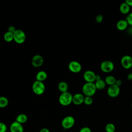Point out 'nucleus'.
Segmentation results:
<instances>
[{
	"instance_id": "obj_1",
	"label": "nucleus",
	"mask_w": 132,
	"mask_h": 132,
	"mask_svg": "<svg viewBox=\"0 0 132 132\" xmlns=\"http://www.w3.org/2000/svg\"><path fill=\"white\" fill-rule=\"evenodd\" d=\"M96 88L93 82H86L82 87V91L83 94L86 96H92L96 92Z\"/></svg>"
},
{
	"instance_id": "obj_2",
	"label": "nucleus",
	"mask_w": 132,
	"mask_h": 132,
	"mask_svg": "<svg viewBox=\"0 0 132 132\" xmlns=\"http://www.w3.org/2000/svg\"><path fill=\"white\" fill-rule=\"evenodd\" d=\"M73 95L69 92L61 93L59 97V103L64 106H67L70 105L72 103Z\"/></svg>"
},
{
	"instance_id": "obj_3",
	"label": "nucleus",
	"mask_w": 132,
	"mask_h": 132,
	"mask_svg": "<svg viewBox=\"0 0 132 132\" xmlns=\"http://www.w3.org/2000/svg\"><path fill=\"white\" fill-rule=\"evenodd\" d=\"M32 89L35 94L41 95L44 92L45 89V85L43 82L36 80L32 84Z\"/></svg>"
},
{
	"instance_id": "obj_4",
	"label": "nucleus",
	"mask_w": 132,
	"mask_h": 132,
	"mask_svg": "<svg viewBox=\"0 0 132 132\" xmlns=\"http://www.w3.org/2000/svg\"><path fill=\"white\" fill-rule=\"evenodd\" d=\"M114 68V63L110 60H104L100 64V69L104 73H110L113 70Z\"/></svg>"
},
{
	"instance_id": "obj_5",
	"label": "nucleus",
	"mask_w": 132,
	"mask_h": 132,
	"mask_svg": "<svg viewBox=\"0 0 132 132\" xmlns=\"http://www.w3.org/2000/svg\"><path fill=\"white\" fill-rule=\"evenodd\" d=\"M13 40L18 44H22L26 40V35L21 29H16L13 34Z\"/></svg>"
},
{
	"instance_id": "obj_6",
	"label": "nucleus",
	"mask_w": 132,
	"mask_h": 132,
	"mask_svg": "<svg viewBox=\"0 0 132 132\" xmlns=\"http://www.w3.org/2000/svg\"><path fill=\"white\" fill-rule=\"evenodd\" d=\"M75 124L74 118L71 116L65 117L61 121V125L64 129H70L72 128Z\"/></svg>"
},
{
	"instance_id": "obj_7",
	"label": "nucleus",
	"mask_w": 132,
	"mask_h": 132,
	"mask_svg": "<svg viewBox=\"0 0 132 132\" xmlns=\"http://www.w3.org/2000/svg\"><path fill=\"white\" fill-rule=\"evenodd\" d=\"M107 94L111 97L114 98L117 97L120 93V87L116 85H111L108 87L107 91Z\"/></svg>"
},
{
	"instance_id": "obj_8",
	"label": "nucleus",
	"mask_w": 132,
	"mask_h": 132,
	"mask_svg": "<svg viewBox=\"0 0 132 132\" xmlns=\"http://www.w3.org/2000/svg\"><path fill=\"white\" fill-rule=\"evenodd\" d=\"M122 67L125 69H129L132 67V57L126 55L123 56L121 59Z\"/></svg>"
},
{
	"instance_id": "obj_9",
	"label": "nucleus",
	"mask_w": 132,
	"mask_h": 132,
	"mask_svg": "<svg viewBox=\"0 0 132 132\" xmlns=\"http://www.w3.org/2000/svg\"><path fill=\"white\" fill-rule=\"evenodd\" d=\"M68 68L71 72L74 73H77L81 71L82 67L79 62L73 60L70 62L68 64Z\"/></svg>"
},
{
	"instance_id": "obj_10",
	"label": "nucleus",
	"mask_w": 132,
	"mask_h": 132,
	"mask_svg": "<svg viewBox=\"0 0 132 132\" xmlns=\"http://www.w3.org/2000/svg\"><path fill=\"white\" fill-rule=\"evenodd\" d=\"M95 73L91 70L86 71L83 74V77L86 82H93L95 81Z\"/></svg>"
},
{
	"instance_id": "obj_11",
	"label": "nucleus",
	"mask_w": 132,
	"mask_h": 132,
	"mask_svg": "<svg viewBox=\"0 0 132 132\" xmlns=\"http://www.w3.org/2000/svg\"><path fill=\"white\" fill-rule=\"evenodd\" d=\"M31 62L33 67L35 68H39L43 64V57L40 55L37 54L32 58Z\"/></svg>"
},
{
	"instance_id": "obj_12",
	"label": "nucleus",
	"mask_w": 132,
	"mask_h": 132,
	"mask_svg": "<svg viewBox=\"0 0 132 132\" xmlns=\"http://www.w3.org/2000/svg\"><path fill=\"white\" fill-rule=\"evenodd\" d=\"M85 95L82 93H76L73 95L72 103L76 105H79L84 103Z\"/></svg>"
},
{
	"instance_id": "obj_13",
	"label": "nucleus",
	"mask_w": 132,
	"mask_h": 132,
	"mask_svg": "<svg viewBox=\"0 0 132 132\" xmlns=\"http://www.w3.org/2000/svg\"><path fill=\"white\" fill-rule=\"evenodd\" d=\"M10 130L11 132H24V128L22 124L15 121L11 124Z\"/></svg>"
},
{
	"instance_id": "obj_14",
	"label": "nucleus",
	"mask_w": 132,
	"mask_h": 132,
	"mask_svg": "<svg viewBox=\"0 0 132 132\" xmlns=\"http://www.w3.org/2000/svg\"><path fill=\"white\" fill-rule=\"evenodd\" d=\"M128 24L126 20L122 19L118 21L116 24L117 28L120 31H123L126 29L128 27Z\"/></svg>"
},
{
	"instance_id": "obj_15",
	"label": "nucleus",
	"mask_w": 132,
	"mask_h": 132,
	"mask_svg": "<svg viewBox=\"0 0 132 132\" xmlns=\"http://www.w3.org/2000/svg\"><path fill=\"white\" fill-rule=\"evenodd\" d=\"M47 77V74L44 71H40L38 72L36 76V80L43 82L44 81Z\"/></svg>"
},
{
	"instance_id": "obj_16",
	"label": "nucleus",
	"mask_w": 132,
	"mask_h": 132,
	"mask_svg": "<svg viewBox=\"0 0 132 132\" xmlns=\"http://www.w3.org/2000/svg\"><path fill=\"white\" fill-rule=\"evenodd\" d=\"M119 10L121 13L123 14H128L130 11V7L124 2L120 5Z\"/></svg>"
},
{
	"instance_id": "obj_17",
	"label": "nucleus",
	"mask_w": 132,
	"mask_h": 132,
	"mask_svg": "<svg viewBox=\"0 0 132 132\" xmlns=\"http://www.w3.org/2000/svg\"><path fill=\"white\" fill-rule=\"evenodd\" d=\"M58 90L61 92V93H64L68 92L69 89V86L68 84L65 81H60L58 85Z\"/></svg>"
},
{
	"instance_id": "obj_18",
	"label": "nucleus",
	"mask_w": 132,
	"mask_h": 132,
	"mask_svg": "<svg viewBox=\"0 0 132 132\" xmlns=\"http://www.w3.org/2000/svg\"><path fill=\"white\" fill-rule=\"evenodd\" d=\"M94 84L96 88V90H103L104 89H105L106 85L105 80L102 79L100 80L95 81Z\"/></svg>"
},
{
	"instance_id": "obj_19",
	"label": "nucleus",
	"mask_w": 132,
	"mask_h": 132,
	"mask_svg": "<svg viewBox=\"0 0 132 132\" xmlns=\"http://www.w3.org/2000/svg\"><path fill=\"white\" fill-rule=\"evenodd\" d=\"M117 79L112 75H108L105 77V81L106 85H109V86H111V85H113L116 84V81Z\"/></svg>"
},
{
	"instance_id": "obj_20",
	"label": "nucleus",
	"mask_w": 132,
	"mask_h": 132,
	"mask_svg": "<svg viewBox=\"0 0 132 132\" xmlns=\"http://www.w3.org/2000/svg\"><path fill=\"white\" fill-rule=\"evenodd\" d=\"M27 119H28L27 116L25 114L21 113V114H19L16 117V118L15 119V121L16 122H19V123L22 124L23 123H26L27 121Z\"/></svg>"
},
{
	"instance_id": "obj_21",
	"label": "nucleus",
	"mask_w": 132,
	"mask_h": 132,
	"mask_svg": "<svg viewBox=\"0 0 132 132\" xmlns=\"http://www.w3.org/2000/svg\"><path fill=\"white\" fill-rule=\"evenodd\" d=\"M9 101L5 96H0V108H5L8 105Z\"/></svg>"
},
{
	"instance_id": "obj_22",
	"label": "nucleus",
	"mask_w": 132,
	"mask_h": 132,
	"mask_svg": "<svg viewBox=\"0 0 132 132\" xmlns=\"http://www.w3.org/2000/svg\"><path fill=\"white\" fill-rule=\"evenodd\" d=\"M4 39L7 42H11L13 40V34L7 31L4 35Z\"/></svg>"
},
{
	"instance_id": "obj_23",
	"label": "nucleus",
	"mask_w": 132,
	"mask_h": 132,
	"mask_svg": "<svg viewBox=\"0 0 132 132\" xmlns=\"http://www.w3.org/2000/svg\"><path fill=\"white\" fill-rule=\"evenodd\" d=\"M105 130L106 132H114L116 126L112 123H108L105 126Z\"/></svg>"
},
{
	"instance_id": "obj_24",
	"label": "nucleus",
	"mask_w": 132,
	"mask_h": 132,
	"mask_svg": "<svg viewBox=\"0 0 132 132\" xmlns=\"http://www.w3.org/2000/svg\"><path fill=\"white\" fill-rule=\"evenodd\" d=\"M93 100L91 96H85V98L84 101V103L86 105H90L93 103Z\"/></svg>"
},
{
	"instance_id": "obj_25",
	"label": "nucleus",
	"mask_w": 132,
	"mask_h": 132,
	"mask_svg": "<svg viewBox=\"0 0 132 132\" xmlns=\"http://www.w3.org/2000/svg\"><path fill=\"white\" fill-rule=\"evenodd\" d=\"M125 20L127 22L128 25L132 26V12L128 14Z\"/></svg>"
},
{
	"instance_id": "obj_26",
	"label": "nucleus",
	"mask_w": 132,
	"mask_h": 132,
	"mask_svg": "<svg viewBox=\"0 0 132 132\" xmlns=\"http://www.w3.org/2000/svg\"><path fill=\"white\" fill-rule=\"evenodd\" d=\"M7 129L6 125L5 123L0 122V132H6Z\"/></svg>"
},
{
	"instance_id": "obj_27",
	"label": "nucleus",
	"mask_w": 132,
	"mask_h": 132,
	"mask_svg": "<svg viewBox=\"0 0 132 132\" xmlns=\"http://www.w3.org/2000/svg\"><path fill=\"white\" fill-rule=\"evenodd\" d=\"M103 19V16L102 14H98L95 18L96 22L98 23H100L102 22Z\"/></svg>"
},
{
	"instance_id": "obj_28",
	"label": "nucleus",
	"mask_w": 132,
	"mask_h": 132,
	"mask_svg": "<svg viewBox=\"0 0 132 132\" xmlns=\"http://www.w3.org/2000/svg\"><path fill=\"white\" fill-rule=\"evenodd\" d=\"M79 132H92L91 129L88 127H84L81 128Z\"/></svg>"
},
{
	"instance_id": "obj_29",
	"label": "nucleus",
	"mask_w": 132,
	"mask_h": 132,
	"mask_svg": "<svg viewBox=\"0 0 132 132\" xmlns=\"http://www.w3.org/2000/svg\"><path fill=\"white\" fill-rule=\"evenodd\" d=\"M16 30V29L15 28V27L13 26H10L9 27H8V31L12 33V34H14L15 32V31Z\"/></svg>"
},
{
	"instance_id": "obj_30",
	"label": "nucleus",
	"mask_w": 132,
	"mask_h": 132,
	"mask_svg": "<svg viewBox=\"0 0 132 132\" xmlns=\"http://www.w3.org/2000/svg\"><path fill=\"white\" fill-rule=\"evenodd\" d=\"M122 84V80L121 79H117L116 81L115 85H116L117 86L120 87V86H121Z\"/></svg>"
},
{
	"instance_id": "obj_31",
	"label": "nucleus",
	"mask_w": 132,
	"mask_h": 132,
	"mask_svg": "<svg viewBox=\"0 0 132 132\" xmlns=\"http://www.w3.org/2000/svg\"><path fill=\"white\" fill-rule=\"evenodd\" d=\"M125 2L129 6L132 7V0H126Z\"/></svg>"
},
{
	"instance_id": "obj_32",
	"label": "nucleus",
	"mask_w": 132,
	"mask_h": 132,
	"mask_svg": "<svg viewBox=\"0 0 132 132\" xmlns=\"http://www.w3.org/2000/svg\"><path fill=\"white\" fill-rule=\"evenodd\" d=\"M127 79L129 80H132V73H129L127 76Z\"/></svg>"
},
{
	"instance_id": "obj_33",
	"label": "nucleus",
	"mask_w": 132,
	"mask_h": 132,
	"mask_svg": "<svg viewBox=\"0 0 132 132\" xmlns=\"http://www.w3.org/2000/svg\"><path fill=\"white\" fill-rule=\"evenodd\" d=\"M39 132H50V130L48 128H42Z\"/></svg>"
},
{
	"instance_id": "obj_34",
	"label": "nucleus",
	"mask_w": 132,
	"mask_h": 132,
	"mask_svg": "<svg viewBox=\"0 0 132 132\" xmlns=\"http://www.w3.org/2000/svg\"><path fill=\"white\" fill-rule=\"evenodd\" d=\"M102 79L101 76L100 75H96V77H95V81H98Z\"/></svg>"
},
{
	"instance_id": "obj_35",
	"label": "nucleus",
	"mask_w": 132,
	"mask_h": 132,
	"mask_svg": "<svg viewBox=\"0 0 132 132\" xmlns=\"http://www.w3.org/2000/svg\"><path fill=\"white\" fill-rule=\"evenodd\" d=\"M128 34L132 35V26H130L128 29Z\"/></svg>"
},
{
	"instance_id": "obj_36",
	"label": "nucleus",
	"mask_w": 132,
	"mask_h": 132,
	"mask_svg": "<svg viewBox=\"0 0 132 132\" xmlns=\"http://www.w3.org/2000/svg\"><path fill=\"white\" fill-rule=\"evenodd\" d=\"M131 108H132V103H131Z\"/></svg>"
},
{
	"instance_id": "obj_37",
	"label": "nucleus",
	"mask_w": 132,
	"mask_h": 132,
	"mask_svg": "<svg viewBox=\"0 0 132 132\" xmlns=\"http://www.w3.org/2000/svg\"><path fill=\"white\" fill-rule=\"evenodd\" d=\"M130 132H132V131H130Z\"/></svg>"
}]
</instances>
